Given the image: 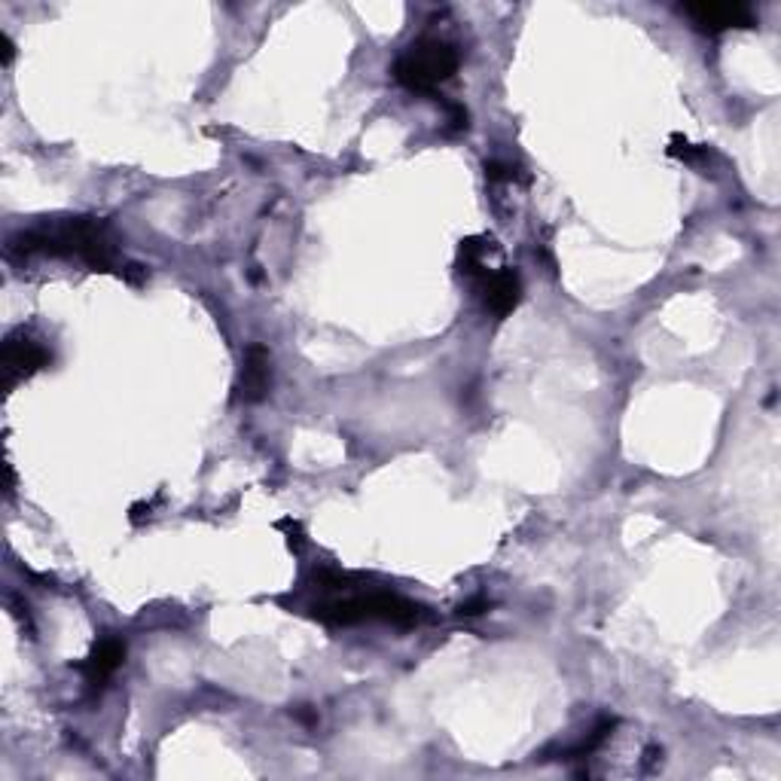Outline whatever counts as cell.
<instances>
[{
    "instance_id": "cell-1",
    "label": "cell",
    "mask_w": 781,
    "mask_h": 781,
    "mask_svg": "<svg viewBox=\"0 0 781 781\" xmlns=\"http://www.w3.org/2000/svg\"><path fill=\"white\" fill-rule=\"evenodd\" d=\"M7 254L13 260L25 263L28 257H64V260L86 263L92 273H125V263L120 260L116 238L111 236V226L101 224L95 217H64V220H47L34 229H22L10 238Z\"/></svg>"
},
{
    "instance_id": "cell-2",
    "label": "cell",
    "mask_w": 781,
    "mask_h": 781,
    "mask_svg": "<svg viewBox=\"0 0 781 781\" xmlns=\"http://www.w3.org/2000/svg\"><path fill=\"white\" fill-rule=\"evenodd\" d=\"M311 617L323 626H358V623L382 620L394 626H422L431 620L428 608L419 602L388 593V589H370V593H351L348 586L342 598H330L321 605H311Z\"/></svg>"
},
{
    "instance_id": "cell-3",
    "label": "cell",
    "mask_w": 781,
    "mask_h": 781,
    "mask_svg": "<svg viewBox=\"0 0 781 781\" xmlns=\"http://www.w3.org/2000/svg\"><path fill=\"white\" fill-rule=\"evenodd\" d=\"M459 64L461 55L452 43L424 38L412 43L410 50L394 62V80L412 92H434L440 83H446L449 76L459 71Z\"/></svg>"
},
{
    "instance_id": "cell-4",
    "label": "cell",
    "mask_w": 781,
    "mask_h": 781,
    "mask_svg": "<svg viewBox=\"0 0 781 781\" xmlns=\"http://www.w3.org/2000/svg\"><path fill=\"white\" fill-rule=\"evenodd\" d=\"M50 348L31 339V336H10L3 342V388L13 391L16 384L31 379L34 372H40L43 367H50Z\"/></svg>"
},
{
    "instance_id": "cell-5",
    "label": "cell",
    "mask_w": 781,
    "mask_h": 781,
    "mask_svg": "<svg viewBox=\"0 0 781 781\" xmlns=\"http://www.w3.org/2000/svg\"><path fill=\"white\" fill-rule=\"evenodd\" d=\"M681 13L706 34H720L730 28H754L757 16L744 3H684Z\"/></svg>"
},
{
    "instance_id": "cell-6",
    "label": "cell",
    "mask_w": 781,
    "mask_h": 781,
    "mask_svg": "<svg viewBox=\"0 0 781 781\" xmlns=\"http://www.w3.org/2000/svg\"><path fill=\"white\" fill-rule=\"evenodd\" d=\"M273 388V367H269V351L263 346H250L242 360V372H238V400L242 403H263L266 394Z\"/></svg>"
},
{
    "instance_id": "cell-7",
    "label": "cell",
    "mask_w": 781,
    "mask_h": 781,
    "mask_svg": "<svg viewBox=\"0 0 781 781\" xmlns=\"http://www.w3.org/2000/svg\"><path fill=\"white\" fill-rule=\"evenodd\" d=\"M522 299V281L513 269H497V273H483V302L485 309L507 318L510 311L520 306Z\"/></svg>"
},
{
    "instance_id": "cell-8",
    "label": "cell",
    "mask_w": 781,
    "mask_h": 781,
    "mask_svg": "<svg viewBox=\"0 0 781 781\" xmlns=\"http://www.w3.org/2000/svg\"><path fill=\"white\" fill-rule=\"evenodd\" d=\"M125 659V645L120 641V638H113V635H107V638H101L99 645L92 647V654H89L76 669L86 675V681L99 690V687H104V684L111 681V675L120 666H123Z\"/></svg>"
},
{
    "instance_id": "cell-9",
    "label": "cell",
    "mask_w": 781,
    "mask_h": 781,
    "mask_svg": "<svg viewBox=\"0 0 781 781\" xmlns=\"http://www.w3.org/2000/svg\"><path fill=\"white\" fill-rule=\"evenodd\" d=\"M485 250H489V245H485V238H467V242H461L459 248V269L464 275H480L483 273V257Z\"/></svg>"
},
{
    "instance_id": "cell-10",
    "label": "cell",
    "mask_w": 781,
    "mask_h": 781,
    "mask_svg": "<svg viewBox=\"0 0 781 781\" xmlns=\"http://www.w3.org/2000/svg\"><path fill=\"white\" fill-rule=\"evenodd\" d=\"M669 153L675 156V160L690 162V165H699V162L708 160V147H696V144H690V141H687V137H681V135L671 137Z\"/></svg>"
},
{
    "instance_id": "cell-11",
    "label": "cell",
    "mask_w": 781,
    "mask_h": 781,
    "mask_svg": "<svg viewBox=\"0 0 781 781\" xmlns=\"http://www.w3.org/2000/svg\"><path fill=\"white\" fill-rule=\"evenodd\" d=\"M485 177L489 181H513L516 172L510 165H501V162H485Z\"/></svg>"
},
{
    "instance_id": "cell-12",
    "label": "cell",
    "mask_w": 781,
    "mask_h": 781,
    "mask_svg": "<svg viewBox=\"0 0 781 781\" xmlns=\"http://www.w3.org/2000/svg\"><path fill=\"white\" fill-rule=\"evenodd\" d=\"M483 610H489V602L485 598H471V602H464L459 608L461 617H476V614H483Z\"/></svg>"
},
{
    "instance_id": "cell-13",
    "label": "cell",
    "mask_w": 781,
    "mask_h": 781,
    "mask_svg": "<svg viewBox=\"0 0 781 781\" xmlns=\"http://www.w3.org/2000/svg\"><path fill=\"white\" fill-rule=\"evenodd\" d=\"M449 107V123L452 129H467V111L461 104H446Z\"/></svg>"
},
{
    "instance_id": "cell-14",
    "label": "cell",
    "mask_w": 781,
    "mask_h": 781,
    "mask_svg": "<svg viewBox=\"0 0 781 781\" xmlns=\"http://www.w3.org/2000/svg\"><path fill=\"white\" fill-rule=\"evenodd\" d=\"M0 50H3V64H10V62H13L16 47H13V40L7 38V34H0Z\"/></svg>"
}]
</instances>
